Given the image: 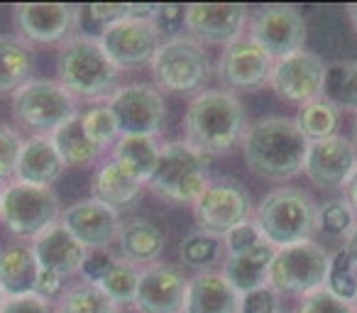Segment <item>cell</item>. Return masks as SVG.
Masks as SVG:
<instances>
[{"instance_id":"1","label":"cell","mask_w":357,"mask_h":313,"mask_svg":"<svg viewBox=\"0 0 357 313\" xmlns=\"http://www.w3.org/2000/svg\"><path fill=\"white\" fill-rule=\"evenodd\" d=\"M248 113L233 91L206 89L189 100L184 113V142L204 157H220L243 144Z\"/></svg>"},{"instance_id":"2","label":"cell","mask_w":357,"mask_h":313,"mask_svg":"<svg viewBox=\"0 0 357 313\" xmlns=\"http://www.w3.org/2000/svg\"><path fill=\"white\" fill-rule=\"evenodd\" d=\"M308 142L294 118L269 115L248 125L243 154L250 171L267 181H289L303 171Z\"/></svg>"},{"instance_id":"3","label":"cell","mask_w":357,"mask_h":313,"mask_svg":"<svg viewBox=\"0 0 357 313\" xmlns=\"http://www.w3.org/2000/svg\"><path fill=\"white\" fill-rule=\"evenodd\" d=\"M118 66L105 54L98 37L76 32L61 45L56 81L76 100H108L118 91Z\"/></svg>"},{"instance_id":"4","label":"cell","mask_w":357,"mask_h":313,"mask_svg":"<svg viewBox=\"0 0 357 313\" xmlns=\"http://www.w3.org/2000/svg\"><path fill=\"white\" fill-rule=\"evenodd\" d=\"M316 211L318 206L303 189L296 186H277L262 196L255 211L262 238L274 247L306 243L316 233Z\"/></svg>"},{"instance_id":"5","label":"cell","mask_w":357,"mask_h":313,"mask_svg":"<svg viewBox=\"0 0 357 313\" xmlns=\"http://www.w3.org/2000/svg\"><path fill=\"white\" fill-rule=\"evenodd\" d=\"M208 165V157L191 149L184 139L167 142L162 144L159 162L149 176L147 186L169 204L194 206L206 191V186L211 184Z\"/></svg>"},{"instance_id":"6","label":"cell","mask_w":357,"mask_h":313,"mask_svg":"<svg viewBox=\"0 0 357 313\" xmlns=\"http://www.w3.org/2000/svg\"><path fill=\"white\" fill-rule=\"evenodd\" d=\"M149 64L157 86L169 93H201L211 74L208 52L189 35L167 37Z\"/></svg>"},{"instance_id":"7","label":"cell","mask_w":357,"mask_h":313,"mask_svg":"<svg viewBox=\"0 0 357 313\" xmlns=\"http://www.w3.org/2000/svg\"><path fill=\"white\" fill-rule=\"evenodd\" d=\"M331 252L316 240L279 247L269 264L267 284L279 296H306L326 287Z\"/></svg>"},{"instance_id":"8","label":"cell","mask_w":357,"mask_h":313,"mask_svg":"<svg viewBox=\"0 0 357 313\" xmlns=\"http://www.w3.org/2000/svg\"><path fill=\"white\" fill-rule=\"evenodd\" d=\"M61 218V201L54 189L10 181L0 199V220L17 238H37Z\"/></svg>"},{"instance_id":"9","label":"cell","mask_w":357,"mask_h":313,"mask_svg":"<svg viewBox=\"0 0 357 313\" xmlns=\"http://www.w3.org/2000/svg\"><path fill=\"white\" fill-rule=\"evenodd\" d=\"M76 103L79 100L56 79H30L13 93V115L17 123L35 130V135H52L79 113Z\"/></svg>"},{"instance_id":"10","label":"cell","mask_w":357,"mask_h":313,"mask_svg":"<svg viewBox=\"0 0 357 313\" xmlns=\"http://www.w3.org/2000/svg\"><path fill=\"white\" fill-rule=\"evenodd\" d=\"M194 218L201 233L223 240L240 223L252 220V199L235 179H211L194 204Z\"/></svg>"},{"instance_id":"11","label":"cell","mask_w":357,"mask_h":313,"mask_svg":"<svg viewBox=\"0 0 357 313\" xmlns=\"http://www.w3.org/2000/svg\"><path fill=\"white\" fill-rule=\"evenodd\" d=\"M248 35L264 47L274 61L303 49L308 27L301 10L294 6H264L250 13Z\"/></svg>"},{"instance_id":"12","label":"cell","mask_w":357,"mask_h":313,"mask_svg":"<svg viewBox=\"0 0 357 313\" xmlns=\"http://www.w3.org/2000/svg\"><path fill=\"white\" fill-rule=\"evenodd\" d=\"M323 81H326V61L316 52L301 49L274 61L267 84L282 100L301 108L323 98Z\"/></svg>"},{"instance_id":"13","label":"cell","mask_w":357,"mask_h":313,"mask_svg":"<svg viewBox=\"0 0 357 313\" xmlns=\"http://www.w3.org/2000/svg\"><path fill=\"white\" fill-rule=\"evenodd\" d=\"M98 40L110 61L118 66V71H125L149 64L157 54L159 45L164 42V35L154 20L125 17L115 25L105 27L98 35Z\"/></svg>"},{"instance_id":"14","label":"cell","mask_w":357,"mask_h":313,"mask_svg":"<svg viewBox=\"0 0 357 313\" xmlns=\"http://www.w3.org/2000/svg\"><path fill=\"white\" fill-rule=\"evenodd\" d=\"M84 10L66 3H22L13 10V20L25 42L56 45L76 35Z\"/></svg>"},{"instance_id":"15","label":"cell","mask_w":357,"mask_h":313,"mask_svg":"<svg viewBox=\"0 0 357 313\" xmlns=\"http://www.w3.org/2000/svg\"><path fill=\"white\" fill-rule=\"evenodd\" d=\"M250 8L243 3H194L184 8V27L201 45H233L248 32Z\"/></svg>"},{"instance_id":"16","label":"cell","mask_w":357,"mask_h":313,"mask_svg":"<svg viewBox=\"0 0 357 313\" xmlns=\"http://www.w3.org/2000/svg\"><path fill=\"white\" fill-rule=\"evenodd\" d=\"M105 103L115 113L123 135H157L167 118V103L159 89L147 84L118 86Z\"/></svg>"},{"instance_id":"17","label":"cell","mask_w":357,"mask_h":313,"mask_svg":"<svg viewBox=\"0 0 357 313\" xmlns=\"http://www.w3.org/2000/svg\"><path fill=\"white\" fill-rule=\"evenodd\" d=\"M357 169V147L342 135L308 142L303 174L323 191H340L350 184Z\"/></svg>"},{"instance_id":"18","label":"cell","mask_w":357,"mask_h":313,"mask_svg":"<svg viewBox=\"0 0 357 313\" xmlns=\"http://www.w3.org/2000/svg\"><path fill=\"white\" fill-rule=\"evenodd\" d=\"M274 59L264 52L257 40L245 32L243 37L223 49L215 66L218 81L230 91H252L269 81Z\"/></svg>"},{"instance_id":"19","label":"cell","mask_w":357,"mask_h":313,"mask_svg":"<svg viewBox=\"0 0 357 313\" xmlns=\"http://www.w3.org/2000/svg\"><path fill=\"white\" fill-rule=\"evenodd\" d=\"M189 279L176 264L152 262L139 267L135 303L139 313H184Z\"/></svg>"},{"instance_id":"20","label":"cell","mask_w":357,"mask_h":313,"mask_svg":"<svg viewBox=\"0 0 357 313\" xmlns=\"http://www.w3.org/2000/svg\"><path fill=\"white\" fill-rule=\"evenodd\" d=\"M61 225L84 245L86 250H105L118 243L123 220L120 213L96 199H84L61 211Z\"/></svg>"},{"instance_id":"21","label":"cell","mask_w":357,"mask_h":313,"mask_svg":"<svg viewBox=\"0 0 357 313\" xmlns=\"http://www.w3.org/2000/svg\"><path fill=\"white\" fill-rule=\"evenodd\" d=\"M30 245L40 269L54 272L64 279L71 277V274H79L81 267H84L86 254H89V250L61 225V220H56L54 225L42 230L37 238H32Z\"/></svg>"},{"instance_id":"22","label":"cell","mask_w":357,"mask_h":313,"mask_svg":"<svg viewBox=\"0 0 357 313\" xmlns=\"http://www.w3.org/2000/svg\"><path fill=\"white\" fill-rule=\"evenodd\" d=\"M64 171H66V167H64V162H61L59 152H56L50 135H32V137L25 139L20 160H17L15 181L52 189V184H54Z\"/></svg>"},{"instance_id":"23","label":"cell","mask_w":357,"mask_h":313,"mask_svg":"<svg viewBox=\"0 0 357 313\" xmlns=\"http://www.w3.org/2000/svg\"><path fill=\"white\" fill-rule=\"evenodd\" d=\"M240 293L228 284L220 269H206L196 272L189 279L186 289L184 313H238Z\"/></svg>"},{"instance_id":"24","label":"cell","mask_w":357,"mask_h":313,"mask_svg":"<svg viewBox=\"0 0 357 313\" xmlns=\"http://www.w3.org/2000/svg\"><path fill=\"white\" fill-rule=\"evenodd\" d=\"M274 254H277V247L264 240L262 245H257V247L250 250V252L228 254V257L223 259L220 274H223L230 287L243 296V293H250L267 284L269 264H272Z\"/></svg>"},{"instance_id":"25","label":"cell","mask_w":357,"mask_h":313,"mask_svg":"<svg viewBox=\"0 0 357 313\" xmlns=\"http://www.w3.org/2000/svg\"><path fill=\"white\" fill-rule=\"evenodd\" d=\"M142 189V181H137L130 171H125L115 160H108L96 171L93 184H91V199L100 201V204L120 213L139 199Z\"/></svg>"},{"instance_id":"26","label":"cell","mask_w":357,"mask_h":313,"mask_svg":"<svg viewBox=\"0 0 357 313\" xmlns=\"http://www.w3.org/2000/svg\"><path fill=\"white\" fill-rule=\"evenodd\" d=\"M40 277V264L32 252V245L15 243L0 252V287L8 298L35 293Z\"/></svg>"},{"instance_id":"27","label":"cell","mask_w":357,"mask_h":313,"mask_svg":"<svg viewBox=\"0 0 357 313\" xmlns=\"http://www.w3.org/2000/svg\"><path fill=\"white\" fill-rule=\"evenodd\" d=\"M120 257L135 267H147L162 254L164 250V233L159 225H154L147 218L125 220L118 235Z\"/></svg>"},{"instance_id":"28","label":"cell","mask_w":357,"mask_h":313,"mask_svg":"<svg viewBox=\"0 0 357 313\" xmlns=\"http://www.w3.org/2000/svg\"><path fill=\"white\" fill-rule=\"evenodd\" d=\"M159 152H162V144L157 135H120L115 147L110 149V160L118 162L137 181L147 184L159 162Z\"/></svg>"},{"instance_id":"29","label":"cell","mask_w":357,"mask_h":313,"mask_svg":"<svg viewBox=\"0 0 357 313\" xmlns=\"http://www.w3.org/2000/svg\"><path fill=\"white\" fill-rule=\"evenodd\" d=\"M30 42L15 35H0V96H13L32 79Z\"/></svg>"},{"instance_id":"30","label":"cell","mask_w":357,"mask_h":313,"mask_svg":"<svg viewBox=\"0 0 357 313\" xmlns=\"http://www.w3.org/2000/svg\"><path fill=\"white\" fill-rule=\"evenodd\" d=\"M50 137H52V142H54L64 167H91L93 162H98L100 154H103L100 149H96L93 144H91L89 137H86L81 113L71 115V118L66 120V123H61Z\"/></svg>"},{"instance_id":"31","label":"cell","mask_w":357,"mask_h":313,"mask_svg":"<svg viewBox=\"0 0 357 313\" xmlns=\"http://www.w3.org/2000/svg\"><path fill=\"white\" fill-rule=\"evenodd\" d=\"M52 313H120V306L105 296L98 284L79 279L61 289L52 306Z\"/></svg>"},{"instance_id":"32","label":"cell","mask_w":357,"mask_h":313,"mask_svg":"<svg viewBox=\"0 0 357 313\" xmlns=\"http://www.w3.org/2000/svg\"><path fill=\"white\" fill-rule=\"evenodd\" d=\"M323 98L335 105L337 110L357 115V59L335 61V64L326 66Z\"/></svg>"},{"instance_id":"33","label":"cell","mask_w":357,"mask_h":313,"mask_svg":"<svg viewBox=\"0 0 357 313\" xmlns=\"http://www.w3.org/2000/svg\"><path fill=\"white\" fill-rule=\"evenodd\" d=\"M298 132L306 137V142H318L337 135V125H340V110L326 98H318L308 105H301L294 118Z\"/></svg>"},{"instance_id":"34","label":"cell","mask_w":357,"mask_h":313,"mask_svg":"<svg viewBox=\"0 0 357 313\" xmlns=\"http://www.w3.org/2000/svg\"><path fill=\"white\" fill-rule=\"evenodd\" d=\"M178 257H181V262L186 267L196 269V272H206L223 257V240L196 230V233H189L181 240Z\"/></svg>"},{"instance_id":"35","label":"cell","mask_w":357,"mask_h":313,"mask_svg":"<svg viewBox=\"0 0 357 313\" xmlns=\"http://www.w3.org/2000/svg\"><path fill=\"white\" fill-rule=\"evenodd\" d=\"M81 120H84V130H86V137L91 139L96 149L105 152V149H113L115 142L120 139V125L115 113L110 110L108 103L103 105H93V108L84 110L81 113Z\"/></svg>"},{"instance_id":"36","label":"cell","mask_w":357,"mask_h":313,"mask_svg":"<svg viewBox=\"0 0 357 313\" xmlns=\"http://www.w3.org/2000/svg\"><path fill=\"white\" fill-rule=\"evenodd\" d=\"M137 279H139V267H135V264L125 262L123 257H118V262L100 279L98 287L118 306H132L135 293H137Z\"/></svg>"},{"instance_id":"37","label":"cell","mask_w":357,"mask_h":313,"mask_svg":"<svg viewBox=\"0 0 357 313\" xmlns=\"http://www.w3.org/2000/svg\"><path fill=\"white\" fill-rule=\"evenodd\" d=\"M357 215L345 199H333L318 206L316 211V233L323 238H342L352 230Z\"/></svg>"},{"instance_id":"38","label":"cell","mask_w":357,"mask_h":313,"mask_svg":"<svg viewBox=\"0 0 357 313\" xmlns=\"http://www.w3.org/2000/svg\"><path fill=\"white\" fill-rule=\"evenodd\" d=\"M326 289L333 296L342 298L347 303H352L357 296V269L352 267L350 257H347L342 247H337L331 254V272H328Z\"/></svg>"},{"instance_id":"39","label":"cell","mask_w":357,"mask_h":313,"mask_svg":"<svg viewBox=\"0 0 357 313\" xmlns=\"http://www.w3.org/2000/svg\"><path fill=\"white\" fill-rule=\"evenodd\" d=\"M22 144H25V139L15 128L0 123V186H8L10 181H15Z\"/></svg>"},{"instance_id":"40","label":"cell","mask_w":357,"mask_h":313,"mask_svg":"<svg viewBox=\"0 0 357 313\" xmlns=\"http://www.w3.org/2000/svg\"><path fill=\"white\" fill-rule=\"evenodd\" d=\"M296 313H355V308H352V303L333 296V293L323 287V289H318V291H311V293H306V296H301Z\"/></svg>"},{"instance_id":"41","label":"cell","mask_w":357,"mask_h":313,"mask_svg":"<svg viewBox=\"0 0 357 313\" xmlns=\"http://www.w3.org/2000/svg\"><path fill=\"white\" fill-rule=\"evenodd\" d=\"M262 243H264V238H262V233H259L255 220H245V223H240L238 228H233L223 238V247L228 250V254L250 252V250H255Z\"/></svg>"},{"instance_id":"42","label":"cell","mask_w":357,"mask_h":313,"mask_svg":"<svg viewBox=\"0 0 357 313\" xmlns=\"http://www.w3.org/2000/svg\"><path fill=\"white\" fill-rule=\"evenodd\" d=\"M279 301H282V296L269 284H264V287L240 296L238 313H279Z\"/></svg>"},{"instance_id":"43","label":"cell","mask_w":357,"mask_h":313,"mask_svg":"<svg viewBox=\"0 0 357 313\" xmlns=\"http://www.w3.org/2000/svg\"><path fill=\"white\" fill-rule=\"evenodd\" d=\"M118 257L120 254L110 252L108 247L89 250V254H86V259H84V267H81V272H79L81 279H84V282H91V284H98L100 279L110 272V267L118 262Z\"/></svg>"},{"instance_id":"44","label":"cell","mask_w":357,"mask_h":313,"mask_svg":"<svg viewBox=\"0 0 357 313\" xmlns=\"http://www.w3.org/2000/svg\"><path fill=\"white\" fill-rule=\"evenodd\" d=\"M86 15L91 17L93 25H100V32H103L105 27L115 25V22H120V20L128 17V6H110V3H100V6L86 8Z\"/></svg>"},{"instance_id":"45","label":"cell","mask_w":357,"mask_h":313,"mask_svg":"<svg viewBox=\"0 0 357 313\" xmlns=\"http://www.w3.org/2000/svg\"><path fill=\"white\" fill-rule=\"evenodd\" d=\"M0 313H52V301L37 293H27V296L8 298Z\"/></svg>"},{"instance_id":"46","label":"cell","mask_w":357,"mask_h":313,"mask_svg":"<svg viewBox=\"0 0 357 313\" xmlns=\"http://www.w3.org/2000/svg\"><path fill=\"white\" fill-rule=\"evenodd\" d=\"M154 22H157V27L162 30V35H178V22H184V10L178 6H159V13L157 17H154Z\"/></svg>"},{"instance_id":"47","label":"cell","mask_w":357,"mask_h":313,"mask_svg":"<svg viewBox=\"0 0 357 313\" xmlns=\"http://www.w3.org/2000/svg\"><path fill=\"white\" fill-rule=\"evenodd\" d=\"M61 289H64V277H59V274H54V272H47V269H40V277H37V284H35L37 296L52 301V298L59 296Z\"/></svg>"},{"instance_id":"48","label":"cell","mask_w":357,"mask_h":313,"mask_svg":"<svg viewBox=\"0 0 357 313\" xmlns=\"http://www.w3.org/2000/svg\"><path fill=\"white\" fill-rule=\"evenodd\" d=\"M157 13L159 6H152V3H142V6L128 3V17H135V20H154Z\"/></svg>"},{"instance_id":"49","label":"cell","mask_w":357,"mask_h":313,"mask_svg":"<svg viewBox=\"0 0 357 313\" xmlns=\"http://www.w3.org/2000/svg\"><path fill=\"white\" fill-rule=\"evenodd\" d=\"M340 247L345 250V254H347V257H350L352 267L357 269V220H355V225H352L350 233L345 235V240H342Z\"/></svg>"},{"instance_id":"50","label":"cell","mask_w":357,"mask_h":313,"mask_svg":"<svg viewBox=\"0 0 357 313\" xmlns=\"http://www.w3.org/2000/svg\"><path fill=\"white\" fill-rule=\"evenodd\" d=\"M345 201L350 204V208L355 211V215H357V169H355V174H352L350 184L345 186Z\"/></svg>"},{"instance_id":"51","label":"cell","mask_w":357,"mask_h":313,"mask_svg":"<svg viewBox=\"0 0 357 313\" xmlns=\"http://www.w3.org/2000/svg\"><path fill=\"white\" fill-rule=\"evenodd\" d=\"M347 17H350L352 30L357 32V3H355V6H347Z\"/></svg>"},{"instance_id":"52","label":"cell","mask_w":357,"mask_h":313,"mask_svg":"<svg viewBox=\"0 0 357 313\" xmlns=\"http://www.w3.org/2000/svg\"><path fill=\"white\" fill-rule=\"evenodd\" d=\"M6 301H8V296H6V291H3V287H0V311H3V306H6Z\"/></svg>"},{"instance_id":"53","label":"cell","mask_w":357,"mask_h":313,"mask_svg":"<svg viewBox=\"0 0 357 313\" xmlns=\"http://www.w3.org/2000/svg\"><path fill=\"white\" fill-rule=\"evenodd\" d=\"M352 132H355V147H357V115H355V123H352Z\"/></svg>"},{"instance_id":"54","label":"cell","mask_w":357,"mask_h":313,"mask_svg":"<svg viewBox=\"0 0 357 313\" xmlns=\"http://www.w3.org/2000/svg\"><path fill=\"white\" fill-rule=\"evenodd\" d=\"M352 308H355V313H357V296H355V301H352Z\"/></svg>"},{"instance_id":"55","label":"cell","mask_w":357,"mask_h":313,"mask_svg":"<svg viewBox=\"0 0 357 313\" xmlns=\"http://www.w3.org/2000/svg\"><path fill=\"white\" fill-rule=\"evenodd\" d=\"M3 189H6V186H0V199H3Z\"/></svg>"}]
</instances>
